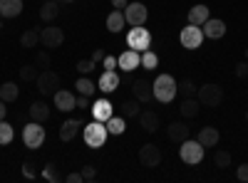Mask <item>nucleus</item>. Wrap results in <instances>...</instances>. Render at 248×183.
<instances>
[{
    "label": "nucleus",
    "mask_w": 248,
    "mask_h": 183,
    "mask_svg": "<svg viewBox=\"0 0 248 183\" xmlns=\"http://www.w3.org/2000/svg\"><path fill=\"white\" fill-rule=\"evenodd\" d=\"M161 158H164V154H161V149H159L156 144H144V146L139 149V164H141L144 169H156V166H161Z\"/></svg>",
    "instance_id": "9"
},
{
    "label": "nucleus",
    "mask_w": 248,
    "mask_h": 183,
    "mask_svg": "<svg viewBox=\"0 0 248 183\" xmlns=\"http://www.w3.org/2000/svg\"><path fill=\"white\" fill-rule=\"evenodd\" d=\"M20 45H23L25 50H32L40 45V32L37 30H25L23 35H20Z\"/></svg>",
    "instance_id": "31"
},
{
    "label": "nucleus",
    "mask_w": 248,
    "mask_h": 183,
    "mask_svg": "<svg viewBox=\"0 0 248 183\" xmlns=\"http://www.w3.org/2000/svg\"><path fill=\"white\" fill-rule=\"evenodd\" d=\"M90 109H92V116H94L97 121H107V119L114 114V104H112L109 99H97Z\"/></svg>",
    "instance_id": "18"
},
{
    "label": "nucleus",
    "mask_w": 248,
    "mask_h": 183,
    "mask_svg": "<svg viewBox=\"0 0 248 183\" xmlns=\"http://www.w3.org/2000/svg\"><path fill=\"white\" fill-rule=\"evenodd\" d=\"M236 178H238L241 183H248V164H241V166L236 169Z\"/></svg>",
    "instance_id": "43"
},
{
    "label": "nucleus",
    "mask_w": 248,
    "mask_h": 183,
    "mask_svg": "<svg viewBox=\"0 0 248 183\" xmlns=\"http://www.w3.org/2000/svg\"><path fill=\"white\" fill-rule=\"evenodd\" d=\"M20 97V87L15 82H5V84H0V99L5 101V104H13V101Z\"/></svg>",
    "instance_id": "29"
},
{
    "label": "nucleus",
    "mask_w": 248,
    "mask_h": 183,
    "mask_svg": "<svg viewBox=\"0 0 248 183\" xmlns=\"http://www.w3.org/2000/svg\"><path fill=\"white\" fill-rule=\"evenodd\" d=\"M201 30H203V37L221 40V37L226 35V23H223V20H218V17H209V20L201 25Z\"/></svg>",
    "instance_id": "14"
},
{
    "label": "nucleus",
    "mask_w": 248,
    "mask_h": 183,
    "mask_svg": "<svg viewBox=\"0 0 248 183\" xmlns=\"http://www.w3.org/2000/svg\"><path fill=\"white\" fill-rule=\"evenodd\" d=\"M105 59V50H94L92 52V62H102Z\"/></svg>",
    "instance_id": "48"
},
{
    "label": "nucleus",
    "mask_w": 248,
    "mask_h": 183,
    "mask_svg": "<svg viewBox=\"0 0 248 183\" xmlns=\"http://www.w3.org/2000/svg\"><path fill=\"white\" fill-rule=\"evenodd\" d=\"M141 101H137V99H127L122 104V116H127V119H134V116H139L141 114Z\"/></svg>",
    "instance_id": "33"
},
{
    "label": "nucleus",
    "mask_w": 248,
    "mask_h": 183,
    "mask_svg": "<svg viewBox=\"0 0 248 183\" xmlns=\"http://www.w3.org/2000/svg\"><path fill=\"white\" fill-rule=\"evenodd\" d=\"M47 119H50L47 101H35V104H30V121H40V124H45Z\"/></svg>",
    "instance_id": "25"
},
{
    "label": "nucleus",
    "mask_w": 248,
    "mask_h": 183,
    "mask_svg": "<svg viewBox=\"0 0 248 183\" xmlns=\"http://www.w3.org/2000/svg\"><path fill=\"white\" fill-rule=\"evenodd\" d=\"M139 124H141V129L147 131V134H156L159 131V127H161V121H159V114L156 112H149V109H144L139 116Z\"/></svg>",
    "instance_id": "17"
},
{
    "label": "nucleus",
    "mask_w": 248,
    "mask_h": 183,
    "mask_svg": "<svg viewBox=\"0 0 248 183\" xmlns=\"http://www.w3.org/2000/svg\"><path fill=\"white\" fill-rule=\"evenodd\" d=\"M94 67H97V62H92V57L90 59H79L77 62V72L79 74H90V72H94Z\"/></svg>",
    "instance_id": "40"
},
{
    "label": "nucleus",
    "mask_w": 248,
    "mask_h": 183,
    "mask_svg": "<svg viewBox=\"0 0 248 183\" xmlns=\"http://www.w3.org/2000/svg\"><path fill=\"white\" fill-rule=\"evenodd\" d=\"M127 45H129L132 50H137V52L149 50V47H152V32L144 28V25L132 28V30L127 32Z\"/></svg>",
    "instance_id": "6"
},
{
    "label": "nucleus",
    "mask_w": 248,
    "mask_h": 183,
    "mask_svg": "<svg viewBox=\"0 0 248 183\" xmlns=\"http://www.w3.org/2000/svg\"><path fill=\"white\" fill-rule=\"evenodd\" d=\"M65 181H67V183H82V173H67Z\"/></svg>",
    "instance_id": "47"
},
{
    "label": "nucleus",
    "mask_w": 248,
    "mask_h": 183,
    "mask_svg": "<svg viewBox=\"0 0 248 183\" xmlns=\"http://www.w3.org/2000/svg\"><path fill=\"white\" fill-rule=\"evenodd\" d=\"M236 77H238V79H246V77H248V59L236 65Z\"/></svg>",
    "instance_id": "44"
},
{
    "label": "nucleus",
    "mask_w": 248,
    "mask_h": 183,
    "mask_svg": "<svg viewBox=\"0 0 248 183\" xmlns=\"http://www.w3.org/2000/svg\"><path fill=\"white\" fill-rule=\"evenodd\" d=\"M35 84H37V92L43 94V97H52L60 87V77L52 72V70H45V72H40L37 79H35Z\"/></svg>",
    "instance_id": "8"
},
{
    "label": "nucleus",
    "mask_w": 248,
    "mask_h": 183,
    "mask_svg": "<svg viewBox=\"0 0 248 183\" xmlns=\"http://www.w3.org/2000/svg\"><path fill=\"white\" fill-rule=\"evenodd\" d=\"M65 3H72V0H65Z\"/></svg>",
    "instance_id": "52"
},
{
    "label": "nucleus",
    "mask_w": 248,
    "mask_h": 183,
    "mask_svg": "<svg viewBox=\"0 0 248 183\" xmlns=\"http://www.w3.org/2000/svg\"><path fill=\"white\" fill-rule=\"evenodd\" d=\"M124 25H127V20H124V10H112L107 15V30L109 32H122Z\"/></svg>",
    "instance_id": "27"
},
{
    "label": "nucleus",
    "mask_w": 248,
    "mask_h": 183,
    "mask_svg": "<svg viewBox=\"0 0 248 183\" xmlns=\"http://www.w3.org/2000/svg\"><path fill=\"white\" fill-rule=\"evenodd\" d=\"M82 127H85V124H82L79 119H67L65 124H60V139L62 141H72L82 131Z\"/></svg>",
    "instance_id": "21"
},
{
    "label": "nucleus",
    "mask_w": 248,
    "mask_h": 183,
    "mask_svg": "<svg viewBox=\"0 0 248 183\" xmlns=\"http://www.w3.org/2000/svg\"><path fill=\"white\" fill-rule=\"evenodd\" d=\"M117 67L122 70V72H134L137 67H141V52H137V50H127V52H122L119 57H117Z\"/></svg>",
    "instance_id": "12"
},
{
    "label": "nucleus",
    "mask_w": 248,
    "mask_h": 183,
    "mask_svg": "<svg viewBox=\"0 0 248 183\" xmlns=\"http://www.w3.org/2000/svg\"><path fill=\"white\" fill-rule=\"evenodd\" d=\"M105 70H117V57L114 55H105Z\"/></svg>",
    "instance_id": "45"
},
{
    "label": "nucleus",
    "mask_w": 248,
    "mask_h": 183,
    "mask_svg": "<svg viewBox=\"0 0 248 183\" xmlns=\"http://www.w3.org/2000/svg\"><path fill=\"white\" fill-rule=\"evenodd\" d=\"M87 107H90V97H82L79 94L77 97V109H87Z\"/></svg>",
    "instance_id": "46"
},
{
    "label": "nucleus",
    "mask_w": 248,
    "mask_h": 183,
    "mask_svg": "<svg viewBox=\"0 0 248 183\" xmlns=\"http://www.w3.org/2000/svg\"><path fill=\"white\" fill-rule=\"evenodd\" d=\"M203 151L206 149H203V144H199V139H186L179 146V158L186 166H196L203 161Z\"/></svg>",
    "instance_id": "3"
},
{
    "label": "nucleus",
    "mask_w": 248,
    "mask_h": 183,
    "mask_svg": "<svg viewBox=\"0 0 248 183\" xmlns=\"http://www.w3.org/2000/svg\"><path fill=\"white\" fill-rule=\"evenodd\" d=\"M23 176L25 178H37V169H35V164H23Z\"/></svg>",
    "instance_id": "42"
},
{
    "label": "nucleus",
    "mask_w": 248,
    "mask_h": 183,
    "mask_svg": "<svg viewBox=\"0 0 248 183\" xmlns=\"http://www.w3.org/2000/svg\"><path fill=\"white\" fill-rule=\"evenodd\" d=\"M40 176H43L45 181H50V183H60V181H62V176H60V171H57V166H55V164H47Z\"/></svg>",
    "instance_id": "36"
},
{
    "label": "nucleus",
    "mask_w": 248,
    "mask_h": 183,
    "mask_svg": "<svg viewBox=\"0 0 248 183\" xmlns=\"http://www.w3.org/2000/svg\"><path fill=\"white\" fill-rule=\"evenodd\" d=\"M196 99L201 101V107L216 109V107L223 104V87H218V84H203V87H199Z\"/></svg>",
    "instance_id": "4"
},
{
    "label": "nucleus",
    "mask_w": 248,
    "mask_h": 183,
    "mask_svg": "<svg viewBox=\"0 0 248 183\" xmlns=\"http://www.w3.org/2000/svg\"><path fill=\"white\" fill-rule=\"evenodd\" d=\"M214 164H216L218 169H229V166H231V154H229V151H216V154H214Z\"/></svg>",
    "instance_id": "37"
},
{
    "label": "nucleus",
    "mask_w": 248,
    "mask_h": 183,
    "mask_svg": "<svg viewBox=\"0 0 248 183\" xmlns=\"http://www.w3.org/2000/svg\"><path fill=\"white\" fill-rule=\"evenodd\" d=\"M57 15H60V5L55 0H45V3L40 5V20H43V23H55Z\"/></svg>",
    "instance_id": "26"
},
{
    "label": "nucleus",
    "mask_w": 248,
    "mask_h": 183,
    "mask_svg": "<svg viewBox=\"0 0 248 183\" xmlns=\"http://www.w3.org/2000/svg\"><path fill=\"white\" fill-rule=\"evenodd\" d=\"M152 92H154V99L156 101L169 104V101H174L176 94H179V82H176L171 74H159L154 82H152Z\"/></svg>",
    "instance_id": "1"
},
{
    "label": "nucleus",
    "mask_w": 248,
    "mask_h": 183,
    "mask_svg": "<svg viewBox=\"0 0 248 183\" xmlns=\"http://www.w3.org/2000/svg\"><path fill=\"white\" fill-rule=\"evenodd\" d=\"M5 114H8V107H5V101H3V99H0V121H3V119H5Z\"/></svg>",
    "instance_id": "50"
},
{
    "label": "nucleus",
    "mask_w": 248,
    "mask_h": 183,
    "mask_svg": "<svg viewBox=\"0 0 248 183\" xmlns=\"http://www.w3.org/2000/svg\"><path fill=\"white\" fill-rule=\"evenodd\" d=\"M37 74H40V67H37L35 62H30V65H23V67H20V79H23V82H35Z\"/></svg>",
    "instance_id": "34"
},
{
    "label": "nucleus",
    "mask_w": 248,
    "mask_h": 183,
    "mask_svg": "<svg viewBox=\"0 0 248 183\" xmlns=\"http://www.w3.org/2000/svg\"><path fill=\"white\" fill-rule=\"evenodd\" d=\"M141 67L147 70V72L156 70V67H159V55H156L154 50H144V52H141Z\"/></svg>",
    "instance_id": "32"
},
{
    "label": "nucleus",
    "mask_w": 248,
    "mask_h": 183,
    "mask_svg": "<svg viewBox=\"0 0 248 183\" xmlns=\"http://www.w3.org/2000/svg\"><path fill=\"white\" fill-rule=\"evenodd\" d=\"M167 136H169V141H174V144H181V141L189 139V127H186L184 121H171V124L167 127Z\"/></svg>",
    "instance_id": "19"
},
{
    "label": "nucleus",
    "mask_w": 248,
    "mask_h": 183,
    "mask_svg": "<svg viewBox=\"0 0 248 183\" xmlns=\"http://www.w3.org/2000/svg\"><path fill=\"white\" fill-rule=\"evenodd\" d=\"M179 42H181L184 50H199L201 42H203V30H201L199 25H191V23H189V25L181 30Z\"/></svg>",
    "instance_id": "7"
},
{
    "label": "nucleus",
    "mask_w": 248,
    "mask_h": 183,
    "mask_svg": "<svg viewBox=\"0 0 248 183\" xmlns=\"http://www.w3.org/2000/svg\"><path fill=\"white\" fill-rule=\"evenodd\" d=\"M82 136H85V144L90 149H102L107 144L109 139V131H107V124L105 121H92V124H85V131H82Z\"/></svg>",
    "instance_id": "2"
},
{
    "label": "nucleus",
    "mask_w": 248,
    "mask_h": 183,
    "mask_svg": "<svg viewBox=\"0 0 248 183\" xmlns=\"http://www.w3.org/2000/svg\"><path fill=\"white\" fill-rule=\"evenodd\" d=\"M35 65H37V67H43V70H47V67L52 65V57H50V52H47V50L37 52V55H35Z\"/></svg>",
    "instance_id": "38"
},
{
    "label": "nucleus",
    "mask_w": 248,
    "mask_h": 183,
    "mask_svg": "<svg viewBox=\"0 0 248 183\" xmlns=\"http://www.w3.org/2000/svg\"><path fill=\"white\" fill-rule=\"evenodd\" d=\"M97 178V166H85L82 169V181H94Z\"/></svg>",
    "instance_id": "41"
},
{
    "label": "nucleus",
    "mask_w": 248,
    "mask_h": 183,
    "mask_svg": "<svg viewBox=\"0 0 248 183\" xmlns=\"http://www.w3.org/2000/svg\"><path fill=\"white\" fill-rule=\"evenodd\" d=\"M179 89L184 92V97H196V92H199V87L194 84V79H184V82L179 84Z\"/></svg>",
    "instance_id": "39"
},
{
    "label": "nucleus",
    "mask_w": 248,
    "mask_h": 183,
    "mask_svg": "<svg viewBox=\"0 0 248 183\" xmlns=\"http://www.w3.org/2000/svg\"><path fill=\"white\" fill-rule=\"evenodd\" d=\"M13 139H15V129L3 119V121H0V146H8Z\"/></svg>",
    "instance_id": "35"
},
{
    "label": "nucleus",
    "mask_w": 248,
    "mask_h": 183,
    "mask_svg": "<svg viewBox=\"0 0 248 183\" xmlns=\"http://www.w3.org/2000/svg\"><path fill=\"white\" fill-rule=\"evenodd\" d=\"M147 17H149V10H147L144 3H129L127 8H124V20H127V25H132V28L144 25Z\"/></svg>",
    "instance_id": "10"
},
{
    "label": "nucleus",
    "mask_w": 248,
    "mask_h": 183,
    "mask_svg": "<svg viewBox=\"0 0 248 183\" xmlns=\"http://www.w3.org/2000/svg\"><path fill=\"white\" fill-rule=\"evenodd\" d=\"M75 87H77V94H82V97H92V94L97 92V84L92 82L87 74H82L77 82H75Z\"/></svg>",
    "instance_id": "30"
},
{
    "label": "nucleus",
    "mask_w": 248,
    "mask_h": 183,
    "mask_svg": "<svg viewBox=\"0 0 248 183\" xmlns=\"http://www.w3.org/2000/svg\"><path fill=\"white\" fill-rule=\"evenodd\" d=\"M52 99H55V107H57L60 112H72V109H77V97H75L72 92H67V89H57V92L52 94Z\"/></svg>",
    "instance_id": "15"
},
{
    "label": "nucleus",
    "mask_w": 248,
    "mask_h": 183,
    "mask_svg": "<svg viewBox=\"0 0 248 183\" xmlns=\"http://www.w3.org/2000/svg\"><path fill=\"white\" fill-rule=\"evenodd\" d=\"M112 5H114V10H122L129 5V0H112Z\"/></svg>",
    "instance_id": "49"
},
{
    "label": "nucleus",
    "mask_w": 248,
    "mask_h": 183,
    "mask_svg": "<svg viewBox=\"0 0 248 183\" xmlns=\"http://www.w3.org/2000/svg\"><path fill=\"white\" fill-rule=\"evenodd\" d=\"M23 13V0H0V15L13 20Z\"/></svg>",
    "instance_id": "23"
},
{
    "label": "nucleus",
    "mask_w": 248,
    "mask_h": 183,
    "mask_svg": "<svg viewBox=\"0 0 248 183\" xmlns=\"http://www.w3.org/2000/svg\"><path fill=\"white\" fill-rule=\"evenodd\" d=\"M246 59H248V50H246Z\"/></svg>",
    "instance_id": "51"
},
{
    "label": "nucleus",
    "mask_w": 248,
    "mask_h": 183,
    "mask_svg": "<svg viewBox=\"0 0 248 183\" xmlns=\"http://www.w3.org/2000/svg\"><path fill=\"white\" fill-rule=\"evenodd\" d=\"M132 94L137 101H141V104H149V101H154V92H152V84L144 82V79H137V82L132 84Z\"/></svg>",
    "instance_id": "16"
},
{
    "label": "nucleus",
    "mask_w": 248,
    "mask_h": 183,
    "mask_svg": "<svg viewBox=\"0 0 248 183\" xmlns=\"http://www.w3.org/2000/svg\"><path fill=\"white\" fill-rule=\"evenodd\" d=\"M107 131H109V136H119V134H124V129H127V116H109L107 121Z\"/></svg>",
    "instance_id": "28"
},
{
    "label": "nucleus",
    "mask_w": 248,
    "mask_h": 183,
    "mask_svg": "<svg viewBox=\"0 0 248 183\" xmlns=\"http://www.w3.org/2000/svg\"><path fill=\"white\" fill-rule=\"evenodd\" d=\"M0 17H3V15H0Z\"/></svg>",
    "instance_id": "53"
},
{
    "label": "nucleus",
    "mask_w": 248,
    "mask_h": 183,
    "mask_svg": "<svg viewBox=\"0 0 248 183\" xmlns=\"http://www.w3.org/2000/svg\"><path fill=\"white\" fill-rule=\"evenodd\" d=\"M23 144L32 151L45 144V127L40 124V121H30V124L23 129Z\"/></svg>",
    "instance_id": "5"
},
{
    "label": "nucleus",
    "mask_w": 248,
    "mask_h": 183,
    "mask_svg": "<svg viewBox=\"0 0 248 183\" xmlns=\"http://www.w3.org/2000/svg\"><path fill=\"white\" fill-rule=\"evenodd\" d=\"M209 17H211V10H209V5H203V3L194 5V8L189 10V15H186V20H189L191 25H199V28H201Z\"/></svg>",
    "instance_id": "20"
},
{
    "label": "nucleus",
    "mask_w": 248,
    "mask_h": 183,
    "mask_svg": "<svg viewBox=\"0 0 248 183\" xmlns=\"http://www.w3.org/2000/svg\"><path fill=\"white\" fill-rule=\"evenodd\" d=\"M218 139H221V134H218V129H214V127H203V129L199 131V144H203V149L216 146Z\"/></svg>",
    "instance_id": "24"
},
{
    "label": "nucleus",
    "mask_w": 248,
    "mask_h": 183,
    "mask_svg": "<svg viewBox=\"0 0 248 183\" xmlns=\"http://www.w3.org/2000/svg\"><path fill=\"white\" fill-rule=\"evenodd\" d=\"M62 42H65V32H62V28H43L40 30V45H43L45 50H55L60 47Z\"/></svg>",
    "instance_id": "11"
},
{
    "label": "nucleus",
    "mask_w": 248,
    "mask_h": 183,
    "mask_svg": "<svg viewBox=\"0 0 248 183\" xmlns=\"http://www.w3.org/2000/svg\"><path fill=\"white\" fill-rule=\"evenodd\" d=\"M119 74H117V70H105L102 72V77H99V82H97V89H102L105 94H112V92H117L119 89Z\"/></svg>",
    "instance_id": "13"
},
{
    "label": "nucleus",
    "mask_w": 248,
    "mask_h": 183,
    "mask_svg": "<svg viewBox=\"0 0 248 183\" xmlns=\"http://www.w3.org/2000/svg\"><path fill=\"white\" fill-rule=\"evenodd\" d=\"M179 112H181V116H184V119H196V116H199V112H201V101H199L196 97H184Z\"/></svg>",
    "instance_id": "22"
}]
</instances>
